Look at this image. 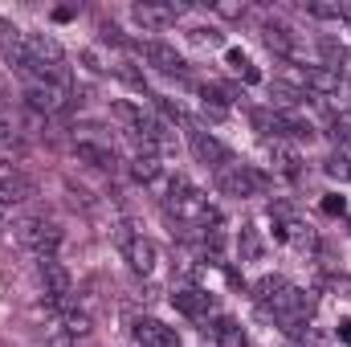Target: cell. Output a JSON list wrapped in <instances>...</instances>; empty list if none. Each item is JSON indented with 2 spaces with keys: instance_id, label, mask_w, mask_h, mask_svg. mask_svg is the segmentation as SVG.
I'll use <instances>...</instances> for the list:
<instances>
[{
  "instance_id": "1",
  "label": "cell",
  "mask_w": 351,
  "mask_h": 347,
  "mask_svg": "<svg viewBox=\"0 0 351 347\" xmlns=\"http://www.w3.org/2000/svg\"><path fill=\"white\" fill-rule=\"evenodd\" d=\"M12 237L25 246V250H33L37 258H53V250L62 246V229L53 225V221H41V217H29V221H21L16 229H12Z\"/></svg>"
},
{
  "instance_id": "2",
  "label": "cell",
  "mask_w": 351,
  "mask_h": 347,
  "mask_svg": "<svg viewBox=\"0 0 351 347\" xmlns=\"http://www.w3.org/2000/svg\"><path fill=\"white\" fill-rule=\"evenodd\" d=\"M217 184H221V192H229V196H258V192H265V176L254 172V168H245V164L221 168V172H217Z\"/></svg>"
},
{
  "instance_id": "3",
  "label": "cell",
  "mask_w": 351,
  "mask_h": 347,
  "mask_svg": "<svg viewBox=\"0 0 351 347\" xmlns=\"http://www.w3.org/2000/svg\"><path fill=\"white\" fill-rule=\"evenodd\" d=\"M172 213L180 217V221H196V225H217V221H221L217 208L208 204V196H200L196 188H188V192L172 196Z\"/></svg>"
},
{
  "instance_id": "4",
  "label": "cell",
  "mask_w": 351,
  "mask_h": 347,
  "mask_svg": "<svg viewBox=\"0 0 351 347\" xmlns=\"http://www.w3.org/2000/svg\"><path fill=\"white\" fill-rule=\"evenodd\" d=\"M25 102H29L37 115H62V110L70 106V90L49 86V82H29V90H25Z\"/></svg>"
},
{
  "instance_id": "5",
  "label": "cell",
  "mask_w": 351,
  "mask_h": 347,
  "mask_svg": "<svg viewBox=\"0 0 351 347\" xmlns=\"http://www.w3.org/2000/svg\"><path fill=\"white\" fill-rule=\"evenodd\" d=\"M192 152H196V160H204L213 168H229L233 164V152L221 139H213L208 131H192Z\"/></svg>"
},
{
  "instance_id": "6",
  "label": "cell",
  "mask_w": 351,
  "mask_h": 347,
  "mask_svg": "<svg viewBox=\"0 0 351 347\" xmlns=\"http://www.w3.org/2000/svg\"><path fill=\"white\" fill-rule=\"evenodd\" d=\"M139 53H143L156 70H164V74H184V58L176 53L172 45H164V41H147V45H139Z\"/></svg>"
},
{
  "instance_id": "7",
  "label": "cell",
  "mask_w": 351,
  "mask_h": 347,
  "mask_svg": "<svg viewBox=\"0 0 351 347\" xmlns=\"http://www.w3.org/2000/svg\"><path fill=\"white\" fill-rule=\"evenodd\" d=\"M180 12H184L180 4H135V8H131V16H135L143 29H160V25H168Z\"/></svg>"
},
{
  "instance_id": "8",
  "label": "cell",
  "mask_w": 351,
  "mask_h": 347,
  "mask_svg": "<svg viewBox=\"0 0 351 347\" xmlns=\"http://www.w3.org/2000/svg\"><path fill=\"white\" fill-rule=\"evenodd\" d=\"M74 156H78L82 164H90V168H102V172H110V168L119 164L110 147H102V143H86V139H78V143H74Z\"/></svg>"
},
{
  "instance_id": "9",
  "label": "cell",
  "mask_w": 351,
  "mask_h": 347,
  "mask_svg": "<svg viewBox=\"0 0 351 347\" xmlns=\"http://www.w3.org/2000/svg\"><path fill=\"white\" fill-rule=\"evenodd\" d=\"M33 196V180L21 172H0V204H12V200H29Z\"/></svg>"
},
{
  "instance_id": "10",
  "label": "cell",
  "mask_w": 351,
  "mask_h": 347,
  "mask_svg": "<svg viewBox=\"0 0 351 347\" xmlns=\"http://www.w3.org/2000/svg\"><path fill=\"white\" fill-rule=\"evenodd\" d=\"M139 344L143 347H180V335L168 331L164 323H156V319H143L139 323Z\"/></svg>"
},
{
  "instance_id": "11",
  "label": "cell",
  "mask_w": 351,
  "mask_h": 347,
  "mask_svg": "<svg viewBox=\"0 0 351 347\" xmlns=\"http://www.w3.org/2000/svg\"><path fill=\"white\" fill-rule=\"evenodd\" d=\"M123 254H127V261H131L135 274H152V270H156V246H152L147 237H135Z\"/></svg>"
},
{
  "instance_id": "12",
  "label": "cell",
  "mask_w": 351,
  "mask_h": 347,
  "mask_svg": "<svg viewBox=\"0 0 351 347\" xmlns=\"http://www.w3.org/2000/svg\"><path fill=\"white\" fill-rule=\"evenodd\" d=\"M262 37H265L269 49H278V53H294V37H290V29H286L282 21H265Z\"/></svg>"
},
{
  "instance_id": "13",
  "label": "cell",
  "mask_w": 351,
  "mask_h": 347,
  "mask_svg": "<svg viewBox=\"0 0 351 347\" xmlns=\"http://www.w3.org/2000/svg\"><path fill=\"white\" fill-rule=\"evenodd\" d=\"M172 307L176 311H184V315H192V319H200V315L208 311V294H200V290H176Z\"/></svg>"
},
{
  "instance_id": "14",
  "label": "cell",
  "mask_w": 351,
  "mask_h": 347,
  "mask_svg": "<svg viewBox=\"0 0 351 347\" xmlns=\"http://www.w3.org/2000/svg\"><path fill=\"white\" fill-rule=\"evenodd\" d=\"M306 86L315 90V94H335V90H339V70L311 66V70H306Z\"/></svg>"
},
{
  "instance_id": "15",
  "label": "cell",
  "mask_w": 351,
  "mask_h": 347,
  "mask_svg": "<svg viewBox=\"0 0 351 347\" xmlns=\"http://www.w3.org/2000/svg\"><path fill=\"white\" fill-rule=\"evenodd\" d=\"M269 160H274V168L282 176H298V152L294 147H286L282 139H274L269 143Z\"/></svg>"
},
{
  "instance_id": "16",
  "label": "cell",
  "mask_w": 351,
  "mask_h": 347,
  "mask_svg": "<svg viewBox=\"0 0 351 347\" xmlns=\"http://www.w3.org/2000/svg\"><path fill=\"white\" fill-rule=\"evenodd\" d=\"M62 327H66L74 339H78V335H90V315H86V311H74V307H66V311H62Z\"/></svg>"
},
{
  "instance_id": "17",
  "label": "cell",
  "mask_w": 351,
  "mask_h": 347,
  "mask_svg": "<svg viewBox=\"0 0 351 347\" xmlns=\"http://www.w3.org/2000/svg\"><path fill=\"white\" fill-rule=\"evenodd\" d=\"M131 176L143 180V184H156V180H160V164H156L152 156H139V160L131 164Z\"/></svg>"
},
{
  "instance_id": "18",
  "label": "cell",
  "mask_w": 351,
  "mask_h": 347,
  "mask_svg": "<svg viewBox=\"0 0 351 347\" xmlns=\"http://www.w3.org/2000/svg\"><path fill=\"white\" fill-rule=\"evenodd\" d=\"M286 237H290L298 250H315V233H311V225H298V221H294V225H286Z\"/></svg>"
},
{
  "instance_id": "19",
  "label": "cell",
  "mask_w": 351,
  "mask_h": 347,
  "mask_svg": "<svg viewBox=\"0 0 351 347\" xmlns=\"http://www.w3.org/2000/svg\"><path fill=\"white\" fill-rule=\"evenodd\" d=\"M306 12L319 16V21H335L339 16V4H327V0H306Z\"/></svg>"
},
{
  "instance_id": "20",
  "label": "cell",
  "mask_w": 351,
  "mask_h": 347,
  "mask_svg": "<svg viewBox=\"0 0 351 347\" xmlns=\"http://www.w3.org/2000/svg\"><path fill=\"white\" fill-rule=\"evenodd\" d=\"M282 290H286V282H282V278H262V282H258V294H262L265 302H278V294H282Z\"/></svg>"
},
{
  "instance_id": "21",
  "label": "cell",
  "mask_w": 351,
  "mask_h": 347,
  "mask_svg": "<svg viewBox=\"0 0 351 347\" xmlns=\"http://www.w3.org/2000/svg\"><path fill=\"white\" fill-rule=\"evenodd\" d=\"M327 172L348 180V176H351V160H348V156H331V160H327Z\"/></svg>"
},
{
  "instance_id": "22",
  "label": "cell",
  "mask_w": 351,
  "mask_h": 347,
  "mask_svg": "<svg viewBox=\"0 0 351 347\" xmlns=\"http://www.w3.org/2000/svg\"><path fill=\"white\" fill-rule=\"evenodd\" d=\"M192 41L196 45H221V33L217 29H192Z\"/></svg>"
},
{
  "instance_id": "23",
  "label": "cell",
  "mask_w": 351,
  "mask_h": 347,
  "mask_svg": "<svg viewBox=\"0 0 351 347\" xmlns=\"http://www.w3.org/2000/svg\"><path fill=\"white\" fill-rule=\"evenodd\" d=\"M45 347H74V335H70L66 327H53V331H49V344H45Z\"/></svg>"
},
{
  "instance_id": "24",
  "label": "cell",
  "mask_w": 351,
  "mask_h": 347,
  "mask_svg": "<svg viewBox=\"0 0 351 347\" xmlns=\"http://www.w3.org/2000/svg\"><path fill=\"white\" fill-rule=\"evenodd\" d=\"M339 16H348V21H351V0H348V4H339Z\"/></svg>"
},
{
  "instance_id": "25",
  "label": "cell",
  "mask_w": 351,
  "mask_h": 347,
  "mask_svg": "<svg viewBox=\"0 0 351 347\" xmlns=\"http://www.w3.org/2000/svg\"><path fill=\"white\" fill-rule=\"evenodd\" d=\"M343 339H351V323H343Z\"/></svg>"
},
{
  "instance_id": "26",
  "label": "cell",
  "mask_w": 351,
  "mask_h": 347,
  "mask_svg": "<svg viewBox=\"0 0 351 347\" xmlns=\"http://www.w3.org/2000/svg\"><path fill=\"white\" fill-rule=\"evenodd\" d=\"M0 217H4V204H0Z\"/></svg>"
}]
</instances>
